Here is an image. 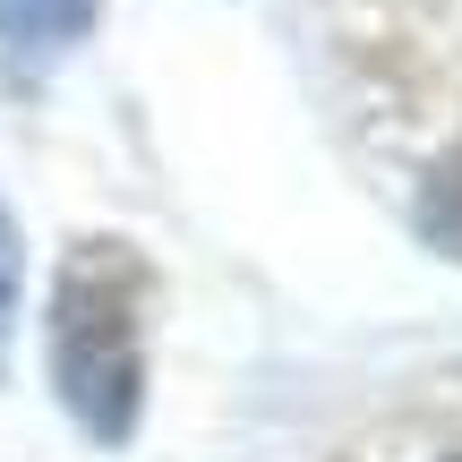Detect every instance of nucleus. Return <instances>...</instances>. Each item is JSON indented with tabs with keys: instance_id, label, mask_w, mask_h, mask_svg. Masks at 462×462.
Instances as JSON below:
<instances>
[{
	"instance_id": "1",
	"label": "nucleus",
	"mask_w": 462,
	"mask_h": 462,
	"mask_svg": "<svg viewBox=\"0 0 462 462\" xmlns=\"http://www.w3.org/2000/svg\"><path fill=\"white\" fill-rule=\"evenodd\" d=\"M146 309L154 265L129 240H78L51 282V385L95 446H129L146 420Z\"/></svg>"
},
{
	"instance_id": "2",
	"label": "nucleus",
	"mask_w": 462,
	"mask_h": 462,
	"mask_svg": "<svg viewBox=\"0 0 462 462\" xmlns=\"http://www.w3.org/2000/svg\"><path fill=\"white\" fill-rule=\"evenodd\" d=\"M95 17H103V0H0V78L43 86L95 34Z\"/></svg>"
},
{
	"instance_id": "4",
	"label": "nucleus",
	"mask_w": 462,
	"mask_h": 462,
	"mask_svg": "<svg viewBox=\"0 0 462 462\" xmlns=\"http://www.w3.org/2000/svg\"><path fill=\"white\" fill-rule=\"evenodd\" d=\"M9 343H17V223L0 206V377H9Z\"/></svg>"
},
{
	"instance_id": "3",
	"label": "nucleus",
	"mask_w": 462,
	"mask_h": 462,
	"mask_svg": "<svg viewBox=\"0 0 462 462\" xmlns=\"http://www.w3.org/2000/svg\"><path fill=\"white\" fill-rule=\"evenodd\" d=\"M420 223H429V240H437V248H454V257H462V154H454L446 171H429Z\"/></svg>"
}]
</instances>
